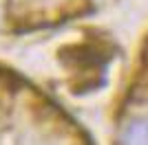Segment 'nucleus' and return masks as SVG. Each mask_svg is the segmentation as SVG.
<instances>
[{
  "label": "nucleus",
  "instance_id": "1",
  "mask_svg": "<svg viewBox=\"0 0 148 145\" xmlns=\"http://www.w3.org/2000/svg\"><path fill=\"white\" fill-rule=\"evenodd\" d=\"M119 145H148V121H133L122 130Z\"/></svg>",
  "mask_w": 148,
  "mask_h": 145
}]
</instances>
